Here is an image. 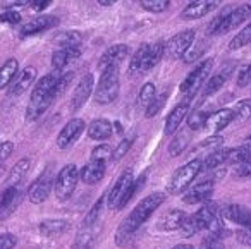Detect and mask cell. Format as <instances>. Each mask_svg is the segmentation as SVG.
<instances>
[{"label": "cell", "instance_id": "6da1fadb", "mask_svg": "<svg viewBox=\"0 0 251 249\" xmlns=\"http://www.w3.org/2000/svg\"><path fill=\"white\" fill-rule=\"evenodd\" d=\"M165 201L164 193H151L150 196H147L145 199H141L140 203L134 206V210L129 213V217H126V220L121 224L117 234H115V242L119 246H124L129 241L131 235L155 213L158 206Z\"/></svg>", "mask_w": 251, "mask_h": 249}, {"label": "cell", "instance_id": "7a4b0ae2", "mask_svg": "<svg viewBox=\"0 0 251 249\" xmlns=\"http://www.w3.org/2000/svg\"><path fill=\"white\" fill-rule=\"evenodd\" d=\"M59 77L53 74H47L36 83L33 90L31 100H29L28 110H26V121H36L47 108L55 100V84Z\"/></svg>", "mask_w": 251, "mask_h": 249}, {"label": "cell", "instance_id": "3957f363", "mask_svg": "<svg viewBox=\"0 0 251 249\" xmlns=\"http://www.w3.org/2000/svg\"><path fill=\"white\" fill-rule=\"evenodd\" d=\"M145 179L147 177L141 175L136 180L133 175V170H124L119 175V179L114 182L110 193H108V208L110 210H122L126 204L133 199V196L141 187V184H145Z\"/></svg>", "mask_w": 251, "mask_h": 249}, {"label": "cell", "instance_id": "277c9868", "mask_svg": "<svg viewBox=\"0 0 251 249\" xmlns=\"http://www.w3.org/2000/svg\"><path fill=\"white\" fill-rule=\"evenodd\" d=\"M193 218H195L200 232L201 230L208 232L210 237L222 239L224 235H227V228L224 227V224L220 222L215 203H208V201H205L203 206L200 208L195 215H193Z\"/></svg>", "mask_w": 251, "mask_h": 249}, {"label": "cell", "instance_id": "5b68a950", "mask_svg": "<svg viewBox=\"0 0 251 249\" xmlns=\"http://www.w3.org/2000/svg\"><path fill=\"white\" fill-rule=\"evenodd\" d=\"M119 95V66H108L101 71L100 83L95 90V101L100 105H108Z\"/></svg>", "mask_w": 251, "mask_h": 249}, {"label": "cell", "instance_id": "8992f818", "mask_svg": "<svg viewBox=\"0 0 251 249\" xmlns=\"http://www.w3.org/2000/svg\"><path fill=\"white\" fill-rule=\"evenodd\" d=\"M250 16H251L250 4H243V5H239V7L232 9V11L224 12V14H220L219 18L210 25L208 35H224V33L241 26Z\"/></svg>", "mask_w": 251, "mask_h": 249}, {"label": "cell", "instance_id": "52a82bcc", "mask_svg": "<svg viewBox=\"0 0 251 249\" xmlns=\"http://www.w3.org/2000/svg\"><path fill=\"white\" fill-rule=\"evenodd\" d=\"M77 180H79V170L74 163L66 165L55 177V182H53V193H55L57 199L66 201L73 196L74 189L77 186Z\"/></svg>", "mask_w": 251, "mask_h": 249}, {"label": "cell", "instance_id": "ba28073f", "mask_svg": "<svg viewBox=\"0 0 251 249\" xmlns=\"http://www.w3.org/2000/svg\"><path fill=\"white\" fill-rule=\"evenodd\" d=\"M201 169H203V163L200 160H191L184 167L177 169L174 175H172L171 182H169V193L171 194L184 193L189 184L195 180V177L201 172Z\"/></svg>", "mask_w": 251, "mask_h": 249}, {"label": "cell", "instance_id": "9c48e42d", "mask_svg": "<svg viewBox=\"0 0 251 249\" xmlns=\"http://www.w3.org/2000/svg\"><path fill=\"white\" fill-rule=\"evenodd\" d=\"M212 67H213V60L212 59H206V60H203V62L200 64L196 69H193L191 73L188 74V77L184 79V83L181 84V91H182V93L188 95V97H193V95L198 91V88L201 86L203 81L208 77Z\"/></svg>", "mask_w": 251, "mask_h": 249}, {"label": "cell", "instance_id": "30bf717a", "mask_svg": "<svg viewBox=\"0 0 251 249\" xmlns=\"http://www.w3.org/2000/svg\"><path fill=\"white\" fill-rule=\"evenodd\" d=\"M193 42H195V31H193V29L181 31L176 36H172V38L165 43V53H167L171 59H181V57L191 49Z\"/></svg>", "mask_w": 251, "mask_h": 249}, {"label": "cell", "instance_id": "8fae6325", "mask_svg": "<svg viewBox=\"0 0 251 249\" xmlns=\"http://www.w3.org/2000/svg\"><path fill=\"white\" fill-rule=\"evenodd\" d=\"M52 186H53V175L50 170H47V172H43L42 175L29 186V189H28L29 201L35 204L43 203V201L49 198L50 191H52Z\"/></svg>", "mask_w": 251, "mask_h": 249}, {"label": "cell", "instance_id": "7c38bea8", "mask_svg": "<svg viewBox=\"0 0 251 249\" xmlns=\"http://www.w3.org/2000/svg\"><path fill=\"white\" fill-rule=\"evenodd\" d=\"M220 4L222 0H191L188 7L182 11V19L193 21V19L205 18L206 14L215 11Z\"/></svg>", "mask_w": 251, "mask_h": 249}, {"label": "cell", "instance_id": "4fadbf2b", "mask_svg": "<svg viewBox=\"0 0 251 249\" xmlns=\"http://www.w3.org/2000/svg\"><path fill=\"white\" fill-rule=\"evenodd\" d=\"M84 131V121L83 119H73L62 127V131L59 132V138H57V145L60 149H67Z\"/></svg>", "mask_w": 251, "mask_h": 249}, {"label": "cell", "instance_id": "5bb4252c", "mask_svg": "<svg viewBox=\"0 0 251 249\" xmlns=\"http://www.w3.org/2000/svg\"><path fill=\"white\" fill-rule=\"evenodd\" d=\"M212 191H213V179H206V180L198 182L195 187H191V189L184 194L182 199H184V203H188V204L205 203V201L210 198V194H212Z\"/></svg>", "mask_w": 251, "mask_h": 249}, {"label": "cell", "instance_id": "9a60e30c", "mask_svg": "<svg viewBox=\"0 0 251 249\" xmlns=\"http://www.w3.org/2000/svg\"><path fill=\"white\" fill-rule=\"evenodd\" d=\"M91 91H93V76L86 74V76H83V79L77 83L76 90H74L73 100H71V108H73V110H79V108L86 103L88 98H90Z\"/></svg>", "mask_w": 251, "mask_h": 249}, {"label": "cell", "instance_id": "2e32d148", "mask_svg": "<svg viewBox=\"0 0 251 249\" xmlns=\"http://www.w3.org/2000/svg\"><path fill=\"white\" fill-rule=\"evenodd\" d=\"M189 100H191V97H188V100L179 103L177 107L169 114L167 121H165V127H164V132L167 136L174 134L179 129V125L182 124V121H184V117L188 115V110H189Z\"/></svg>", "mask_w": 251, "mask_h": 249}, {"label": "cell", "instance_id": "e0dca14e", "mask_svg": "<svg viewBox=\"0 0 251 249\" xmlns=\"http://www.w3.org/2000/svg\"><path fill=\"white\" fill-rule=\"evenodd\" d=\"M19 201H21V194H19L16 186H11L5 191H2V193H0V220L7 218L9 215L14 211L16 204H18Z\"/></svg>", "mask_w": 251, "mask_h": 249}, {"label": "cell", "instance_id": "ac0fdd59", "mask_svg": "<svg viewBox=\"0 0 251 249\" xmlns=\"http://www.w3.org/2000/svg\"><path fill=\"white\" fill-rule=\"evenodd\" d=\"M36 77V69L35 67H26L19 73V76L16 79H12V86H11V97H19L23 95L29 86L33 84Z\"/></svg>", "mask_w": 251, "mask_h": 249}, {"label": "cell", "instance_id": "d6986e66", "mask_svg": "<svg viewBox=\"0 0 251 249\" xmlns=\"http://www.w3.org/2000/svg\"><path fill=\"white\" fill-rule=\"evenodd\" d=\"M222 217L243 227L251 222V210L243 204H227L222 210Z\"/></svg>", "mask_w": 251, "mask_h": 249}, {"label": "cell", "instance_id": "ffe728a7", "mask_svg": "<svg viewBox=\"0 0 251 249\" xmlns=\"http://www.w3.org/2000/svg\"><path fill=\"white\" fill-rule=\"evenodd\" d=\"M164 55H165V43L164 42H157V43H153V45H148V50H147V53H145V59H143V62H141L140 71H143V73L151 71L158 62H160Z\"/></svg>", "mask_w": 251, "mask_h": 249}, {"label": "cell", "instance_id": "44dd1931", "mask_svg": "<svg viewBox=\"0 0 251 249\" xmlns=\"http://www.w3.org/2000/svg\"><path fill=\"white\" fill-rule=\"evenodd\" d=\"M232 122V110L230 108H222L215 114H208V119L205 122V127L210 132H219L226 129Z\"/></svg>", "mask_w": 251, "mask_h": 249}, {"label": "cell", "instance_id": "7402d4cb", "mask_svg": "<svg viewBox=\"0 0 251 249\" xmlns=\"http://www.w3.org/2000/svg\"><path fill=\"white\" fill-rule=\"evenodd\" d=\"M98 235V225H83V228L77 234L73 249H93Z\"/></svg>", "mask_w": 251, "mask_h": 249}, {"label": "cell", "instance_id": "603a6c76", "mask_svg": "<svg viewBox=\"0 0 251 249\" xmlns=\"http://www.w3.org/2000/svg\"><path fill=\"white\" fill-rule=\"evenodd\" d=\"M129 55V49L126 45H114L101 55L100 59V69H105L108 66H119L126 57Z\"/></svg>", "mask_w": 251, "mask_h": 249}, {"label": "cell", "instance_id": "cb8c5ba5", "mask_svg": "<svg viewBox=\"0 0 251 249\" xmlns=\"http://www.w3.org/2000/svg\"><path fill=\"white\" fill-rule=\"evenodd\" d=\"M105 175V163L98 160H90L81 170V180L84 184H97Z\"/></svg>", "mask_w": 251, "mask_h": 249}, {"label": "cell", "instance_id": "d4e9b609", "mask_svg": "<svg viewBox=\"0 0 251 249\" xmlns=\"http://www.w3.org/2000/svg\"><path fill=\"white\" fill-rule=\"evenodd\" d=\"M114 132V125L107 121V119H95L90 125H88V136L95 141H103L108 139Z\"/></svg>", "mask_w": 251, "mask_h": 249}, {"label": "cell", "instance_id": "484cf974", "mask_svg": "<svg viewBox=\"0 0 251 249\" xmlns=\"http://www.w3.org/2000/svg\"><path fill=\"white\" fill-rule=\"evenodd\" d=\"M57 18H53V16H40V18L33 19V21H29L28 25L23 28V35H35V33H40V31H45V29L52 28V26L57 25Z\"/></svg>", "mask_w": 251, "mask_h": 249}, {"label": "cell", "instance_id": "4316f807", "mask_svg": "<svg viewBox=\"0 0 251 249\" xmlns=\"http://www.w3.org/2000/svg\"><path fill=\"white\" fill-rule=\"evenodd\" d=\"M79 57V49L77 47H71V49H59L52 55V66L53 69H64L67 64L76 60Z\"/></svg>", "mask_w": 251, "mask_h": 249}, {"label": "cell", "instance_id": "83f0119b", "mask_svg": "<svg viewBox=\"0 0 251 249\" xmlns=\"http://www.w3.org/2000/svg\"><path fill=\"white\" fill-rule=\"evenodd\" d=\"M188 215L181 210H171L169 213H165L160 220V227L164 230H179L182 225V222L186 220Z\"/></svg>", "mask_w": 251, "mask_h": 249}, {"label": "cell", "instance_id": "f1b7e54d", "mask_svg": "<svg viewBox=\"0 0 251 249\" xmlns=\"http://www.w3.org/2000/svg\"><path fill=\"white\" fill-rule=\"evenodd\" d=\"M230 151H232V148H220V149H215V151H212L208 156H206L205 162H203V169L213 170V169H217L219 165H222V163L229 162Z\"/></svg>", "mask_w": 251, "mask_h": 249}, {"label": "cell", "instance_id": "f546056e", "mask_svg": "<svg viewBox=\"0 0 251 249\" xmlns=\"http://www.w3.org/2000/svg\"><path fill=\"white\" fill-rule=\"evenodd\" d=\"M18 74V60L9 59L4 66L0 67V90L7 88Z\"/></svg>", "mask_w": 251, "mask_h": 249}, {"label": "cell", "instance_id": "4dcf8cb0", "mask_svg": "<svg viewBox=\"0 0 251 249\" xmlns=\"http://www.w3.org/2000/svg\"><path fill=\"white\" fill-rule=\"evenodd\" d=\"M157 97V90H155V84L153 83H147L143 84V88L140 90V95H138V107L141 110H147L148 105L155 100Z\"/></svg>", "mask_w": 251, "mask_h": 249}, {"label": "cell", "instance_id": "1f68e13d", "mask_svg": "<svg viewBox=\"0 0 251 249\" xmlns=\"http://www.w3.org/2000/svg\"><path fill=\"white\" fill-rule=\"evenodd\" d=\"M67 227H69V224L64 220H45L40 225V230L43 235H59L66 232Z\"/></svg>", "mask_w": 251, "mask_h": 249}, {"label": "cell", "instance_id": "d6a6232c", "mask_svg": "<svg viewBox=\"0 0 251 249\" xmlns=\"http://www.w3.org/2000/svg\"><path fill=\"white\" fill-rule=\"evenodd\" d=\"M53 42L60 47V49H71V47H79L81 43V35L76 31H66L60 33L53 38Z\"/></svg>", "mask_w": 251, "mask_h": 249}, {"label": "cell", "instance_id": "836d02e7", "mask_svg": "<svg viewBox=\"0 0 251 249\" xmlns=\"http://www.w3.org/2000/svg\"><path fill=\"white\" fill-rule=\"evenodd\" d=\"M250 43H251V23H248V25L232 38V42L229 43V49L239 50V49H243V47L250 45Z\"/></svg>", "mask_w": 251, "mask_h": 249}, {"label": "cell", "instance_id": "e575fe53", "mask_svg": "<svg viewBox=\"0 0 251 249\" xmlns=\"http://www.w3.org/2000/svg\"><path fill=\"white\" fill-rule=\"evenodd\" d=\"M251 117V101L243 100L232 110V122H246Z\"/></svg>", "mask_w": 251, "mask_h": 249}, {"label": "cell", "instance_id": "d590c367", "mask_svg": "<svg viewBox=\"0 0 251 249\" xmlns=\"http://www.w3.org/2000/svg\"><path fill=\"white\" fill-rule=\"evenodd\" d=\"M28 169H29V160H28V158L19 160V162L16 163L14 169H12V172H11V177H9V180H11L12 186H16V184H18L19 180H21L23 177L26 175Z\"/></svg>", "mask_w": 251, "mask_h": 249}, {"label": "cell", "instance_id": "8d00e7d4", "mask_svg": "<svg viewBox=\"0 0 251 249\" xmlns=\"http://www.w3.org/2000/svg\"><path fill=\"white\" fill-rule=\"evenodd\" d=\"M246 160H251V143H248V145H244V146H241V148L232 149V151H230L229 162L239 163V162H246Z\"/></svg>", "mask_w": 251, "mask_h": 249}, {"label": "cell", "instance_id": "74e56055", "mask_svg": "<svg viewBox=\"0 0 251 249\" xmlns=\"http://www.w3.org/2000/svg\"><path fill=\"white\" fill-rule=\"evenodd\" d=\"M140 4L143 5V9H147L148 12H164L169 7L171 0H140Z\"/></svg>", "mask_w": 251, "mask_h": 249}, {"label": "cell", "instance_id": "f35d334b", "mask_svg": "<svg viewBox=\"0 0 251 249\" xmlns=\"http://www.w3.org/2000/svg\"><path fill=\"white\" fill-rule=\"evenodd\" d=\"M188 141H189L188 134H186V132H179V134L176 136L174 139H172L171 146H169V151H171V155L176 156V155H179L181 151H184Z\"/></svg>", "mask_w": 251, "mask_h": 249}, {"label": "cell", "instance_id": "ab89813d", "mask_svg": "<svg viewBox=\"0 0 251 249\" xmlns=\"http://www.w3.org/2000/svg\"><path fill=\"white\" fill-rule=\"evenodd\" d=\"M224 83H226V79H224V76H213L212 79L208 81V83H206V88L205 90H203V100H205V98H208V97H212V95H215L217 91L220 90V88L224 86Z\"/></svg>", "mask_w": 251, "mask_h": 249}, {"label": "cell", "instance_id": "60d3db41", "mask_svg": "<svg viewBox=\"0 0 251 249\" xmlns=\"http://www.w3.org/2000/svg\"><path fill=\"white\" fill-rule=\"evenodd\" d=\"M206 119H208V114H206V112H203V110H195L191 115H189V119H188V125H189V129H193V131H196V129L205 127Z\"/></svg>", "mask_w": 251, "mask_h": 249}, {"label": "cell", "instance_id": "b9f144b4", "mask_svg": "<svg viewBox=\"0 0 251 249\" xmlns=\"http://www.w3.org/2000/svg\"><path fill=\"white\" fill-rule=\"evenodd\" d=\"M110 158H114V151L108 145H101V146H97L91 153V160H98V162H103L107 163Z\"/></svg>", "mask_w": 251, "mask_h": 249}, {"label": "cell", "instance_id": "7bdbcfd3", "mask_svg": "<svg viewBox=\"0 0 251 249\" xmlns=\"http://www.w3.org/2000/svg\"><path fill=\"white\" fill-rule=\"evenodd\" d=\"M179 232H181V235H184V237H193V235L196 234V232H200V228H198V225H196V222H195V218H193V215L191 217H186V220L182 222V225H181V228H179Z\"/></svg>", "mask_w": 251, "mask_h": 249}, {"label": "cell", "instance_id": "ee69618b", "mask_svg": "<svg viewBox=\"0 0 251 249\" xmlns=\"http://www.w3.org/2000/svg\"><path fill=\"white\" fill-rule=\"evenodd\" d=\"M101 206H103V198H100V199H98L97 203L93 204V208L90 210V213H88L86 218H84V224L83 225H95V224H97L98 218H100Z\"/></svg>", "mask_w": 251, "mask_h": 249}, {"label": "cell", "instance_id": "f6af8a7d", "mask_svg": "<svg viewBox=\"0 0 251 249\" xmlns=\"http://www.w3.org/2000/svg\"><path fill=\"white\" fill-rule=\"evenodd\" d=\"M234 177H239V179H250L251 177V160L236 163V167H234Z\"/></svg>", "mask_w": 251, "mask_h": 249}, {"label": "cell", "instance_id": "bcb514c9", "mask_svg": "<svg viewBox=\"0 0 251 249\" xmlns=\"http://www.w3.org/2000/svg\"><path fill=\"white\" fill-rule=\"evenodd\" d=\"M165 100H167V95H160V97H155V100L151 101V103L148 105V108H147V117H153V115H157L158 112L162 110V107H164Z\"/></svg>", "mask_w": 251, "mask_h": 249}, {"label": "cell", "instance_id": "7dc6e473", "mask_svg": "<svg viewBox=\"0 0 251 249\" xmlns=\"http://www.w3.org/2000/svg\"><path fill=\"white\" fill-rule=\"evenodd\" d=\"M147 50H148V43H145V45H141L140 49H138V52L133 55V59H131V71H133V73H134V71H140L141 62H143Z\"/></svg>", "mask_w": 251, "mask_h": 249}, {"label": "cell", "instance_id": "c3c4849f", "mask_svg": "<svg viewBox=\"0 0 251 249\" xmlns=\"http://www.w3.org/2000/svg\"><path fill=\"white\" fill-rule=\"evenodd\" d=\"M73 77H74L73 73H67L66 76H62V77H59V79H57V84H55V98L59 97V95H62L64 91L67 90V86L71 84Z\"/></svg>", "mask_w": 251, "mask_h": 249}, {"label": "cell", "instance_id": "681fc988", "mask_svg": "<svg viewBox=\"0 0 251 249\" xmlns=\"http://www.w3.org/2000/svg\"><path fill=\"white\" fill-rule=\"evenodd\" d=\"M237 241L244 246H251V222L241 227V230L237 232Z\"/></svg>", "mask_w": 251, "mask_h": 249}, {"label": "cell", "instance_id": "f907efd6", "mask_svg": "<svg viewBox=\"0 0 251 249\" xmlns=\"http://www.w3.org/2000/svg\"><path fill=\"white\" fill-rule=\"evenodd\" d=\"M18 244V239L12 234H2L0 235V249H12Z\"/></svg>", "mask_w": 251, "mask_h": 249}, {"label": "cell", "instance_id": "816d5d0a", "mask_svg": "<svg viewBox=\"0 0 251 249\" xmlns=\"http://www.w3.org/2000/svg\"><path fill=\"white\" fill-rule=\"evenodd\" d=\"M131 143H133V139H124V141L121 143V145L115 148V153H114V158L115 160H121L122 156L126 155V153L129 151V146H131Z\"/></svg>", "mask_w": 251, "mask_h": 249}, {"label": "cell", "instance_id": "f5cc1de1", "mask_svg": "<svg viewBox=\"0 0 251 249\" xmlns=\"http://www.w3.org/2000/svg\"><path fill=\"white\" fill-rule=\"evenodd\" d=\"M21 21V16L14 11H7L4 14H0V23H9V25H18Z\"/></svg>", "mask_w": 251, "mask_h": 249}, {"label": "cell", "instance_id": "db71d44e", "mask_svg": "<svg viewBox=\"0 0 251 249\" xmlns=\"http://www.w3.org/2000/svg\"><path fill=\"white\" fill-rule=\"evenodd\" d=\"M241 86H246L248 83L251 81V64L250 66H244L243 69L239 71V77H237Z\"/></svg>", "mask_w": 251, "mask_h": 249}, {"label": "cell", "instance_id": "11a10c76", "mask_svg": "<svg viewBox=\"0 0 251 249\" xmlns=\"http://www.w3.org/2000/svg\"><path fill=\"white\" fill-rule=\"evenodd\" d=\"M200 249H222V242H220V239L210 237L208 235V237L201 242V248Z\"/></svg>", "mask_w": 251, "mask_h": 249}, {"label": "cell", "instance_id": "9f6ffc18", "mask_svg": "<svg viewBox=\"0 0 251 249\" xmlns=\"http://www.w3.org/2000/svg\"><path fill=\"white\" fill-rule=\"evenodd\" d=\"M12 149H14L12 143H0V163H2L4 160H7L9 156H11Z\"/></svg>", "mask_w": 251, "mask_h": 249}, {"label": "cell", "instance_id": "6f0895ef", "mask_svg": "<svg viewBox=\"0 0 251 249\" xmlns=\"http://www.w3.org/2000/svg\"><path fill=\"white\" fill-rule=\"evenodd\" d=\"M52 0H31V5L35 11H43L45 7H49Z\"/></svg>", "mask_w": 251, "mask_h": 249}, {"label": "cell", "instance_id": "680465c9", "mask_svg": "<svg viewBox=\"0 0 251 249\" xmlns=\"http://www.w3.org/2000/svg\"><path fill=\"white\" fill-rule=\"evenodd\" d=\"M115 2H119V0H98V4L103 5V7H110V5H114Z\"/></svg>", "mask_w": 251, "mask_h": 249}, {"label": "cell", "instance_id": "91938a15", "mask_svg": "<svg viewBox=\"0 0 251 249\" xmlns=\"http://www.w3.org/2000/svg\"><path fill=\"white\" fill-rule=\"evenodd\" d=\"M172 249H195L191 244H177V246H174Z\"/></svg>", "mask_w": 251, "mask_h": 249}, {"label": "cell", "instance_id": "94428289", "mask_svg": "<svg viewBox=\"0 0 251 249\" xmlns=\"http://www.w3.org/2000/svg\"><path fill=\"white\" fill-rule=\"evenodd\" d=\"M28 2H31V0H16V5H26Z\"/></svg>", "mask_w": 251, "mask_h": 249}, {"label": "cell", "instance_id": "6125c7cd", "mask_svg": "<svg viewBox=\"0 0 251 249\" xmlns=\"http://www.w3.org/2000/svg\"><path fill=\"white\" fill-rule=\"evenodd\" d=\"M248 143H251V136H250V138H248Z\"/></svg>", "mask_w": 251, "mask_h": 249}]
</instances>
